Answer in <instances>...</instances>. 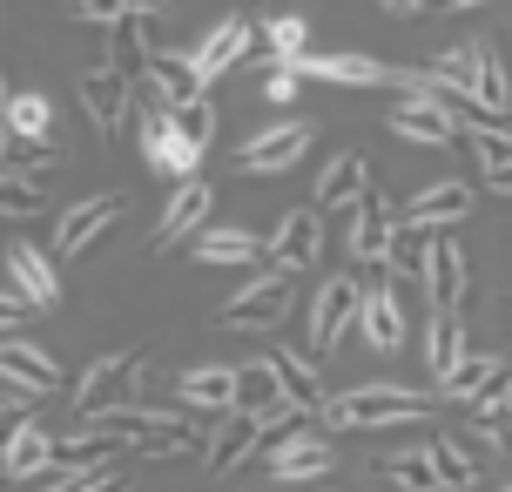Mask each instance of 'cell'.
Masks as SVG:
<instances>
[{
  "label": "cell",
  "instance_id": "6da1fadb",
  "mask_svg": "<svg viewBox=\"0 0 512 492\" xmlns=\"http://www.w3.org/2000/svg\"><path fill=\"white\" fill-rule=\"evenodd\" d=\"M432 398L411 385H364V391H344V398H324V425L337 432H371V425H405V418H425Z\"/></svg>",
  "mask_w": 512,
  "mask_h": 492
},
{
  "label": "cell",
  "instance_id": "7a4b0ae2",
  "mask_svg": "<svg viewBox=\"0 0 512 492\" xmlns=\"http://www.w3.org/2000/svg\"><path fill=\"white\" fill-rule=\"evenodd\" d=\"M283 311H290V270H263L243 297L223 304V324L230 331H270V324H283Z\"/></svg>",
  "mask_w": 512,
  "mask_h": 492
},
{
  "label": "cell",
  "instance_id": "3957f363",
  "mask_svg": "<svg viewBox=\"0 0 512 492\" xmlns=\"http://www.w3.org/2000/svg\"><path fill=\"white\" fill-rule=\"evenodd\" d=\"M135 378H142V351H115V358H95V364H88V378L75 385L81 418H88V412H108V405H128Z\"/></svg>",
  "mask_w": 512,
  "mask_h": 492
},
{
  "label": "cell",
  "instance_id": "277c9868",
  "mask_svg": "<svg viewBox=\"0 0 512 492\" xmlns=\"http://www.w3.org/2000/svg\"><path fill=\"white\" fill-rule=\"evenodd\" d=\"M358 297H364L358 277H331V284L317 290V304H310V358H324L337 337L358 324Z\"/></svg>",
  "mask_w": 512,
  "mask_h": 492
},
{
  "label": "cell",
  "instance_id": "5b68a950",
  "mask_svg": "<svg viewBox=\"0 0 512 492\" xmlns=\"http://www.w3.org/2000/svg\"><path fill=\"white\" fill-rule=\"evenodd\" d=\"M418 284H425V297H432V311H459V297H465V250L452 243V236H425Z\"/></svg>",
  "mask_w": 512,
  "mask_h": 492
},
{
  "label": "cell",
  "instance_id": "8992f818",
  "mask_svg": "<svg viewBox=\"0 0 512 492\" xmlns=\"http://www.w3.org/2000/svg\"><path fill=\"white\" fill-rule=\"evenodd\" d=\"M317 236H324V209H317V203L290 209V216L277 223V236H270V270H310L317 250H324Z\"/></svg>",
  "mask_w": 512,
  "mask_h": 492
},
{
  "label": "cell",
  "instance_id": "52a82bcc",
  "mask_svg": "<svg viewBox=\"0 0 512 492\" xmlns=\"http://www.w3.org/2000/svg\"><path fill=\"white\" fill-rule=\"evenodd\" d=\"M256 439H263V418L243 412V405H230V412H223V425L203 439L209 472H230V466H243V459H256Z\"/></svg>",
  "mask_w": 512,
  "mask_h": 492
},
{
  "label": "cell",
  "instance_id": "ba28073f",
  "mask_svg": "<svg viewBox=\"0 0 512 492\" xmlns=\"http://www.w3.org/2000/svg\"><path fill=\"white\" fill-rule=\"evenodd\" d=\"M391 135H411V142H452L459 135V122H452V108H445V95H411V102H398L391 108Z\"/></svg>",
  "mask_w": 512,
  "mask_h": 492
},
{
  "label": "cell",
  "instance_id": "9c48e42d",
  "mask_svg": "<svg viewBox=\"0 0 512 492\" xmlns=\"http://www.w3.org/2000/svg\"><path fill=\"white\" fill-rule=\"evenodd\" d=\"M7 277H14V290H21L34 311H54L61 304V277H54V263L34 243H7Z\"/></svg>",
  "mask_w": 512,
  "mask_h": 492
},
{
  "label": "cell",
  "instance_id": "30bf717a",
  "mask_svg": "<svg viewBox=\"0 0 512 492\" xmlns=\"http://www.w3.org/2000/svg\"><path fill=\"white\" fill-rule=\"evenodd\" d=\"M115 209H122V196H88V203L61 209V223H54V250H61V257L88 250V243H95V236L115 223Z\"/></svg>",
  "mask_w": 512,
  "mask_h": 492
},
{
  "label": "cell",
  "instance_id": "8fae6325",
  "mask_svg": "<svg viewBox=\"0 0 512 492\" xmlns=\"http://www.w3.org/2000/svg\"><path fill=\"white\" fill-rule=\"evenodd\" d=\"M304 149H310V129H304V122H283V129H263V135H250V142L236 149V162L263 176V169H290V162L304 156Z\"/></svg>",
  "mask_w": 512,
  "mask_h": 492
},
{
  "label": "cell",
  "instance_id": "7c38bea8",
  "mask_svg": "<svg viewBox=\"0 0 512 492\" xmlns=\"http://www.w3.org/2000/svg\"><path fill=\"white\" fill-rule=\"evenodd\" d=\"M465 209H472V189H465V182H425L405 203L398 223H405V230H432V223H459Z\"/></svg>",
  "mask_w": 512,
  "mask_h": 492
},
{
  "label": "cell",
  "instance_id": "4fadbf2b",
  "mask_svg": "<svg viewBox=\"0 0 512 492\" xmlns=\"http://www.w3.org/2000/svg\"><path fill=\"white\" fill-rule=\"evenodd\" d=\"M0 378L14 391H27V398H48L61 385V371H54V358L41 344H0Z\"/></svg>",
  "mask_w": 512,
  "mask_h": 492
},
{
  "label": "cell",
  "instance_id": "5bb4252c",
  "mask_svg": "<svg viewBox=\"0 0 512 492\" xmlns=\"http://www.w3.org/2000/svg\"><path fill=\"white\" fill-rule=\"evenodd\" d=\"M263 371L277 378V391L297 405V412H324V378H317V364H310V358H297V351H270Z\"/></svg>",
  "mask_w": 512,
  "mask_h": 492
},
{
  "label": "cell",
  "instance_id": "9a60e30c",
  "mask_svg": "<svg viewBox=\"0 0 512 492\" xmlns=\"http://www.w3.org/2000/svg\"><path fill=\"white\" fill-rule=\"evenodd\" d=\"M209 203H216V189L209 182H182L169 209H162V223H155V243H182V236H196L209 223Z\"/></svg>",
  "mask_w": 512,
  "mask_h": 492
},
{
  "label": "cell",
  "instance_id": "2e32d148",
  "mask_svg": "<svg viewBox=\"0 0 512 492\" xmlns=\"http://www.w3.org/2000/svg\"><path fill=\"white\" fill-rule=\"evenodd\" d=\"M263 466L277 472L283 486H290V479H324V472H331V445H324V439H304V432H290L283 445H270V452H263Z\"/></svg>",
  "mask_w": 512,
  "mask_h": 492
},
{
  "label": "cell",
  "instance_id": "e0dca14e",
  "mask_svg": "<svg viewBox=\"0 0 512 492\" xmlns=\"http://www.w3.org/2000/svg\"><path fill=\"white\" fill-rule=\"evenodd\" d=\"M176 398H182V405H196V412H230V405H236V371H230V364H196V371H182V378H176Z\"/></svg>",
  "mask_w": 512,
  "mask_h": 492
},
{
  "label": "cell",
  "instance_id": "ac0fdd59",
  "mask_svg": "<svg viewBox=\"0 0 512 492\" xmlns=\"http://www.w3.org/2000/svg\"><path fill=\"white\" fill-rule=\"evenodd\" d=\"M364 189H371V162L364 156H337L331 169L317 176V209H324V216H331V209H351Z\"/></svg>",
  "mask_w": 512,
  "mask_h": 492
},
{
  "label": "cell",
  "instance_id": "d6986e66",
  "mask_svg": "<svg viewBox=\"0 0 512 492\" xmlns=\"http://www.w3.org/2000/svg\"><path fill=\"white\" fill-rule=\"evenodd\" d=\"M391 230H398V223H391V209H384L378 196L364 189V196H358V223H351V257L384 263V250H391Z\"/></svg>",
  "mask_w": 512,
  "mask_h": 492
},
{
  "label": "cell",
  "instance_id": "ffe728a7",
  "mask_svg": "<svg viewBox=\"0 0 512 492\" xmlns=\"http://www.w3.org/2000/svg\"><path fill=\"white\" fill-rule=\"evenodd\" d=\"M358 324H364V337H371L378 351H398V337H405V311H398L391 284H384V290H364V297H358Z\"/></svg>",
  "mask_w": 512,
  "mask_h": 492
},
{
  "label": "cell",
  "instance_id": "44dd1931",
  "mask_svg": "<svg viewBox=\"0 0 512 492\" xmlns=\"http://www.w3.org/2000/svg\"><path fill=\"white\" fill-rule=\"evenodd\" d=\"M81 102H88V115H95V129H102L108 142H122V129H128V81L95 75L88 88H81Z\"/></svg>",
  "mask_w": 512,
  "mask_h": 492
},
{
  "label": "cell",
  "instance_id": "7402d4cb",
  "mask_svg": "<svg viewBox=\"0 0 512 492\" xmlns=\"http://www.w3.org/2000/svg\"><path fill=\"white\" fill-rule=\"evenodd\" d=\"M465 102H479L492 115V122H499V115H512V75H506V61H499V54H479V75L465 81Z\"/></svg>",
  "mask_w": 512,
  "mask_h": 492
},
{
  "label": "cell",
  "instance_id": "603a6c76",
  "mask_svg": "<svg viewBox=\"0 0 512 492\" xmlns=\"http://www.w3.org/2000/svg\"><path fill=\"white\" fill-rule=\"evenodd\" d=\"M459 358H465V324H459V311H432V324H425V364H432V378H445Z\"/></svg>",
  "mask_w": 512,
  "mask_h": 492
},
{
  "label": "cell",
  "instance_id": "cb8c5ba5",
  "mask_svg": "<svg viewBox=\"0 0 512 492\" xmlns=\"http://www.w3.org/2000/svg\"><path fill=\"white\" fill-rule=\"evenodd\" d=\"M0 466H7V479H34V472L54 466V439L34 432V425H21V432L7 439V452H0Z\"/></svg>",
  "mask_w": 512,
  "mask_h": 492
},
{
  "label": "cell",
  "instance_id": "d4e9b609",
  "mask_svg": "<svg viewBox=\"0 0 512 492\" xmlns=\"http://www.w3.org/2000/svg\"><path fill=\"white\" fill-rule=\"evenodd\" d=\"M304 75H331V81H351V88H378V81H391L371 54H304Z\"/></svg>",
  "mask_w": 512,
  "mask_h": 492
},
{
  "label": "cell",
  "instance_id": "484cf974",
  "mask_svg": "<svg viewBox=\"0 0 512 492\" xmlns=\"http://www.w3.org/2000/svg\"><path fill=\"white\" fill-rule=\"evenodd\" d=\"M243 48H250V27H243V21H223V27H216V34L203 41V48L189 54V61H196V75H203V81H216Z\"/></svg>",
  "mask_w": 512,
  "mask_h": 492
},
{
  "label": "cell",
  "instance_id": "4316f807",
  "mask_svg": "<svg viewBox=\"0 0 512 492\" xmlns=\"http://www.w3.org/2000/svg\"><path fill=\"white\" fill-rule=\"evenodd\" d=\"M149 156L162 162V169H176V176H189L203 149H196V142H189V135H182L176 122H169V115H155V122H149Z\"/></svg>",
  "mask_w": 512,
  "mask_h": 492
},
{
  "label": "cell",
  "instance_id": "83f0119b",
  "mask_svg": "<svg viewBox=\"0 0 512 492\" xmlns=\"http://www.w3.org/2000/svg\"><path fill=\"white\" fill-rule=\"evenodd\" d=\"M155 75V95H162V108H182L203 95V75H196V61H149Z\"/></svg>",
  "mask_w": 512,
  "mask_h": 492
},
{
  "label": "cell",
  "instance_id": "f1b7e54d",
  "mask_svg": "<svg viewBox=\"0 0 512 492\" xmlns=\"http://www.w3.org/2000/svg\"><path fill=\"white\" fill-rule=\"evenodd\" d=\"M378 472L391 479V486H405V492H445V479H438V466H432V452H398V459H378Z\"/></svg>",
  "mask_w": 512,
  "mask_h": 492
},
{
  "label": "cell",
  "instance_id": "f546056e",
  "mask_svg": "<svg viewBox=\"0 0 512 492\" xmlns=\"http://www.w3.org/2000/svg\"><path fill=\"white\" fill-rule=\"evenodd\" d=\"M196 257L203 263H256L263 257V243L250 230H203L196 236Z\"/></svg>",
  "mask_w": 512,
  "mask_h": 492
},
{
  "label": "cell",
  "instance_id": "4dcf8cb0",
  "mask_svg": "<svg viewBox=\"0 0 512 492\" xmlns=\"http://www.w3.org/2000/svg\"><path fill=\"white\" fill-rule=\"evenodd\" d=\"M425 452H432V466H438V479H445V486L452 492H465V486H479V466H472V459H465L459 445L452 439H438V445H425Z\"/></svg>",
  "mask_w": 512,
  "mask_h": 492
},
{
  "label": "cell",
  "instance_id": "1f68e13d",
  "mask_svg": "<svg viewBox=\"0 0 512 492\" xmlns=\"http://www.w3.org/2000/svg\"><path fill=\"white\" fill-rule=\"evenodd\" d=\"M162 115H169V122H176L196 149H209V135H216V108H209L203 95H196V102H182V108H162Z\"/></svg>",
  "mask_w": 512,
  "mask_h": 492
},
{
  "label": "cell",
  "instance_id": "d6a6232c",
  "mask_svg": "<svg viewBox=\"0 0 512 492\" xmlns=\"http://www.w3.org/2000/svg\"><path fill=\"white\" fill-rule=\"evenodd\" d=\"M486 371H492V358H472V351H465V358L452 364V371H445V378H438V385H445V398H459V405H465V398H472V391L486 385Z\"/></svg>",
  "mask_w": 512,
  "mask_h": 492
},
{
  "label": "cell",
  "instance_id": "836d02e7",
  "mask_svg": "<svg viewBox=\"0 0 512 492\" xmlns=\"http://www.w3.org/2000/svg\"><path fill=\"white\" fill-rule=\"evenodd\" d=\"M0 209H14V216H34L41 209V189L27 176H14V169H0Z\"/></svg>",
  "mask_w": 512,
  "mask_h": 492
},
{
  "label": "cell",
  "instance_id": "e575fe53",
  "mask_svg": "<svg viewBox=\"0 0 512 492\" xmlns=\"http://www.w3.org/2000/svg\"><path fill=\"white\" fill-rule=\"evenodd\" d=\"M7 129L41 135V129H48V102H41V95H21V102H7Z\"/></svg>",
  "mask_w": 512,
  "mask_h": 492
},
{
  "label": "cell",
  "instance_id": "d590c367",
  "mask_svg": "<svg viewBox=\"0 0 512 492\" xmlns=\"http://www.w3.org/2000/svg\"><path fill=\"white\" fill-rule=\"evenodd\" d=\"M263 41L290 61V54H304V21H270V27H263Z\"/></svg>",
  "mask_w": 512,
  "mask_h": 492
},
{
  "label": "cell",
  "instance_id": "8d00e7d4",
  "mask_svg": "<svg viewBox=\"0 0 512 492\" xmlns=\"http://www.w3.org/2000/svg\"><path fill=\"white\" fill-rule=\"evenodd\" d=\"M27 412H34V405H27V391H14V398H0V452H7V439H14V432L27 425Z\"/></svg>",
  "mask_w": 512,
  "mask_h": 492
},
{
  "label": "cell",
  "instance_id": "74e56055",
  "mask_svg": "<svg viewBox=\"0 0 512 492\" xmlns=\"http://www.w3.org/2000/svg\"><path fill=\"white\" fill-rule=\"evenodd\" d=\"M479 162H486V169L512 162V129H499V135H479Z\"/></svg>",
  "mask_w": 512,
  "mask_h": 492
},
{
  "label": "cell",
  "instance_id": "f35d334b",
  "mask_svg": "<svg viewBox=\"0 0 512 492\" xmlns=\"http://www.w3.org/2000/svg\"><path fill=\"white\" fill-rule=\"evenodd\" d=\"M263 95H270V102H290V95H297V75H290V68H270Z\"/></svg>",
  "mask_w": 512,
  "mask_h": 492
},
{
  "label": "cell",
  "instance_id": "ab89813d",
  "mask_svg": "<svg viewBox=\"0 0 512 492\" xmlns=\"http://www.w3.org/2000/svg\"><path fill=\"white\" fill-rule=\"evenodd\" d=\"M34 311V304H27L21 290H0V324H14V317H27Z\"/></svg>",
  "mask_w": 512,
  "mask_h": 492
},
{
  "label": "cell",
  "instance_id": "60d3db41",
  "mask_svg": "<svg viewBox=\"0 0 512 492\" xmlns=\"http://www.w3.org/2000/svg\"><path fill=\"white\" fill-rule=\"evenodd\" d=\"M81 492H128V479H108V472H88V486Z\"/></svg>",
  "mask_w": 512,
  "mask_h": 492
},
{
  "label": "cell",
  "instance_id": "b9f144b4",
  "mask_svg": "<svg viewBox=\"0 0 512 492\" xmlns=\"http://www.w3.org/2000/svg\"><path fill=\"white\" fill-rule=\"evenodd\" d=\"M492 176V189H499V196H512V162H499V169H486Z\"/></svg>",
  "mask_w": 512,
  "mask_h": 492
},
{
  "label": "cell",
  "instance_id": "7bdbcfd3",
  "mask_svg": "<svg viewBox=\"0 0 512 492\" xmlns=\"http://www.w3.org/2000/svg\"><path fill=\"white\" fill-rule=\"evenodd\" d=\"M128 7H142V14H149V7H155V0H122V14H128Z\"/></svg>",
  "mask_w": 512,
  "mask_h": 492
},
{
  "label": "cell",
  "instance_id": "ee69618b",
  "mask_svg": "<svg viewBox=\"0 0 512 492\" xmlns=\"http://www.w3.org/2000/svg\"><path fill=\"white\" fill-rule=\"evenodd\" d=\"M384 7H398V14H405V7H418V0H384Z\"/></svg>",
  "mask_w": 512,
  "mask_h": 492
},
{
  "label": "cell",
  "instance_id": "f6af8a7d",
  "mask_svg": "<svg viewBox=\"0 0 512 492\" xmlns=\"http://www.w3.org/2000/svg\"><path fill=\"white\" fill-rule=\"evenodd\" d=\"M452 7H472V0H452Z\"/></svg>",
  "mask_w": 512,
  "mask_h": 492
},
{
  "label": "cell",
  "instance_id": "bcb514c9",
  "mask_svg": "<svg viewBox=\"0 0 512 492\" xmlns=\"http://www.w3.org/2000/svg\"><path fill=\"white\" fill-rule=\"evenodd\" d=\"M506 492H512V486H506Z\"/></svg>",
  "mask_w": 512,
  "mask_h": 492
}]
</instances>
